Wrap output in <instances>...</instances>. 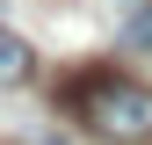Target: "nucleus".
<instances>
[{"mask_svg": "<svg viewBox=\"0 0 152 145\" xmlns=\"http://www.w3.org/2000/svg\"><path fill=\"white\" fill-rule=\"evenodd\" d=\"M65 109L87 123L94 138H109V145H145V138H152V87L123 80L116 65L80 72V80L65 87Z\"/></svg>", "mask_w": 152, "mask_h": 145, "instance_id": "obj_1", "label": "nucleus"}, {"mask_svg": "<svg viewBox=\"0 0 152 145\" xmlns=\"http://www.w3.org/2000/svg\"><path fill=\"white\" fill-rule=\"evenodd\" d=\"M29 80H36V51L0 22V87H29Z\"/></svg>", "mask_w": 152, "mask_h": 145, "instance_id": "obj_2", "label": "nucleus"}, {"mask_svg": "<svg viewBox=\"0 0 152 145\" xmlns=\"http://www.w3.org/2000/svg\"><path fill=\"white\" fill-rule=\"evenodd\" d=\"M123 36H130L138 51H152V7H138V15H130V29H123Z\"/></svg>", "mask_w": 152, "mask_h": 145, "instance_id": "obj_3", "label": "nucleus"}]
</instances>
